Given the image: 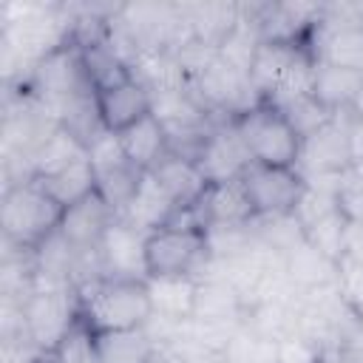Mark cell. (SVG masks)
I'll return each mask as SVG.
<instances>
[{
    "instance_id": "13",
    "label": "cell",
    "mask_w": 363,
    "mask_h": 363,
    "mask_svg": "<svg viewBox=\"0 0 363 363\" xmlns=\"http://www.w3.org/2000/svg\"><path fill=\"white\" fill-rule=\"evenodd\" d=\"M284 272L286 281L298 292H318L326 286H335L340 278V261L329 258L318 247H312L306 238L284 255Z\"/></svg>"
},
{
    "instance_id": "2",
    "label": "cell",
    "mask_w": 363,
    "mask_h": 363,
    "mask_svg": "<svg viewBox=\"0 0 363 363\" xmlns=\"http://www.w3.org/2000/svg\"><path fill=\"white\" fill-rule=\"evenodd\" d=\"M62 207L37 184V179L11 182L0 201L3 241L17 250H37L62 224Z\"/></svg>"
},
{
    "instance_id": "21",
    "label": "cell",
    "mask_w": 363,
    "mask_h": 363,
    "mask_svg": "<svg viewBox=\"0 0 363 363\" xmlns=\"http://www.w3.org/2000/svg\"><path fill=\"white\" fill-rule=\"evenodd\" d=\"M79 48V57H82V71H85V79L91 85L94 94H102L113 85H122L133 77V68L113 51V45L105 40H96V43H88V45H77Z\"/></svg>"
},
{
    "instance_id": "11",
    "label": "cell",
    "mask_w": 363,
    "mask_h": 363,
    "mask_svg": "<svg viewBox=\"0 0 363 363\" xmlns=\"http://www.w3.org/2000/svg\"><path fill=\"white\" fill-rule=\"evenodd\" d=\"M201 227H244L255 221V210L250 204L244 179H230V182H218L210 184L204 199L193 207Z\"/></svg>"
},
{
    "instance_id": "36",
    "label": "cell",
    "mask_w": 363,
    "mask_h": 363,
    "mask_svg": "<svg viewBox=\"0 0 363 363\" xmlns=\"http://www.w3.org/2000/svg\"><path fill=\"white\" fill-rule=\"evenodd\" d=\"M43 363H60V360H57V354H54V352H48V357H45Z\"/></svg>"
},
{
    "instance_id": "24",
    "label": "cell",
    "mask_w": 363,
    "mask_h": 363,
    "mask_svg": "<svg viewBox=\"0 0 363 363\" xmlns=\"http://www.w3.org/2000/svg\"><path fill=\"white\" fill-rule=\"evenodd\" d=\"M37 184H40L62 210H68V207H74V204H79L82 199H88V196L96 193V173H94L91 162H88V156H85V159L68 164V167L60 170V173H51V176L37 179Z\"/></svg>"
},
{
    "instance_id": "17",
    "label": "cell",
    "mask_w": 363,
    "mask_h": 363,
    "mask_svg": "<svg viewBox=\"0 0 363 363\" xmlns=\"http://www.w3.org/2000/svg\"><path fill=\"white\" fill-rule=\"evenodd\" d=\"M116 136L122 142V150H125L128 162L142 173H150L170 153L167 130H164V125L156 113H147L145 119H139L136 125H130L128 130H122Z\"/></svg>"
},
{
    "instance_id": "25",
    "label": "cell",
    "mask_w": 363,
    "mask_h": 363,
    "mask_svg": "<svg viewBox=\"0 0 363 363\" xmlns=\"http://www.w3.org/2000/svg\"><path fill=\"white\" fill-rule=\"evenodd\" d=\"M96 349L102 363H150V357L159 352L145 326L128 332H102L96 335Z\"/></svg>"
},
{
    "instance_id": "22",
    "label": "cell",
    "mask_w": 363,
    "mask_h": 363,
    "mask_svg": "<svg viewBox=\"0 0 363 363\" xmlns=\"http://www.w3.org/2000/svg\"><path fill=\"white\" fill-rule=\"evenodd\" d=\"M363 85V74L349 71V68H337L329 62H315V85H312V96L329 108L332 113H346L357 96Z\"/></svg>"
},
{
    "instance_id": "35",
    "label": "cell",
    "mask_w": 363,
    "mask_h": 363,
    "mask_svg": "<svg viewBox=\"0 0 363 363\" xmlns=\"http://www.w3.org/2000/svg\"><path fill=\"white\" fill-rule=\"evenodd\" d=\"M346 113L354 116V119H363V85H360V91H357V96H354V102H352V108Z\"/></svg>"
},
{
    "instance_id": "31",
    "label": "cell",
    "mask_w": 363,
    "mask_h": 363,
    "mask_svg": "<svg viewBox=\"0 0 363 363\" xmlns=\"http://www.w3.org/2000/svg\"><path fill=\"white\" fill-rule=\"evenodd\" d=\"M337 289L343 295V301L349 303V309L363 320V264L354 261H340V278H337Z\"/></svg>"
},
{
    "instance_id": "15",
    "label": "cell",
    "mask_w": 363,
    "mask_h": 363,
    "mask_svg": "<svg viewBox=\"0 0 363 363\" xmlns=\"http://www.w3.org/2000/svg\"><path fill=\"white\" fill-rule=\"evenodd\" d=\"M179 213V204L170 199V193L156 182L153 173H142L139 187L130 199V204L119 213L128 224L139 227L142 233H153L159 227H167Z\"/></svg>"
},
{
    "instance_id": "16",
    "label": "cell",
    "mask_w": 363,
    "mask_h": 363,
    "mask_svg": "<svg viewBox=\"0 0 363 363\" xmlns=\"http://www.w3.org/2000/svg\"><path fill=\"white\" fill-rule=\"evenodd\" d=\"M150 173L170 193V199L179 204V210H193L210 187V182L204 179L199 164L187 156H179V153H167Z\"/></svg>"
},
{
    "instance_id": "18",
    "label": "cell",
    "mask_w": 363,
    "mask_h": 363,
    "mask_svg": "<svg viewBox=\"0 0 363 363\" xmlns=\"http://www.w3.org/2000/svg\"><path fill=\"white\" fill-rule=\"evenodd\" d=\"M244 318H247V306H244V301H241V295L235 292L233 284H227L224 278H213V275L199 278L193 320H204V323H244Z\"/></svg>"
},
{
    "instance_id": "29",
    "label": "cell",
    "mask_w": 363,
    "mask_h": 363,
    "mask_svg": "<svg viewBox=\"0 0 363 363\" xmlns=\"http://www.w3.org/2000/svg\"><path fill=\"white\" fill-rule=\"evenodd\" d=\"M60 363H102L99 360V349H96V335L77 320L71 326V332L62 337V343L54 349Z\"/></svg>"
},
{
    "instance_id": "5",
    "label": "cell",
    "mask_w": 363,
    "mask_h": 363,
    "mask_svg": "<svg viewBox=\"0 0 363 363\" xmlns=\"http://www.w3.org/2000/svg\"><path fill=\"white\" fill-rule=\"evenodd\" d=\"M23 320L28 337L43 352H54L79 320L77 289H34L23 301Z\"/></svg>"
},
{
    "instance_id": "10",
    "label": "cell",
    "mask_w": 363,
    "mask_h": 363,
    "mask_svg": "<svg viewBox=\"0 0 363 363\" xmlns=\"http://www.w3.org/2000/svg\"><path fill=\"white\" fill-rule=\"evenodd\" d=\"M96 111L108 133H122L147 113H153V91L139 77H130L128 82L96 94Z\"/></svg>"
},
{
    "instance_id": "34",
    "label": "cell",
    "mask_w": 363,
    "mask_h": 363,
    "mask_svg": "<svg viewBox=\"0 0 363 363\" xmlns=\"http://www.w3.org/2000/svg\"><path fill=\"white\" fill-rule=\"evenodd\" d=\"M346 139H349L352 167H363V119H354L346 113Z\"/></svg>"
},
{
    "instance_id": "27",
    "label": "cell",
    "mask_w": 363,
    "mask_h": 363,
    "mask_svg": "<svg viewBox=\"0 0 363 363\" xmlns=\"http://www.w3.org/2000/svg\"><path fill=\"white\" fill-rule=\"evenodd\" d=\"M224 360L227 363H281L278 340L264 337L250 326H241L224 346Z\"/></svg>"
},
{
    "instance_id": "8",
    "label": "cell",
    "mask_w": 363,
    "mask_h": 363,
    "mask_svg": "<svg viewBox=\"0 0 363 363\" xmlns=\"http://www.w3.org/2000/svg\"><path fill=\"white\" fill-rule=\"evenodd\" d=\"M298 170L303 176L318 179H340L352 170L349 162V139H346V113H335L320 130L309 133L301 145Z\"/></svg>"
},
{
    "instance_id": "30",
    "label": "cell",
    "mask_w": 363,
    "mask_h": 363,
    "mask_svg": "<svg viewBox=\"0 0 363 363\" xmlns=\"http://www.w3.org/2000/svg\"><path fill=\"white\" fill-rule=\"evenodd\" d=\"M281 111L286 113V119L292 122V128L298 130V136H301V139H306L309 133L320 130L326 122H332V119H335V113H332L329 108H323L315 96L298 99V102H292V105H286V108H281Z\"/></svg>"
},
{
    "instance_id": "33",
    "label": "cell",
    "mask_w": 363,
    "mask_h": 363,
    "mask_svg": "<svg viewBox=\"0 0 363 363\" xmlns=\"http://www.w3.org/2000/svg\"><path fill=\"white\" fill-rule=\"evenodd\" d=\"M340 261H354L363 264V221H346L343 233V258Z\"/></svg>"
},
{
    "instance_id": "3",
    "label": "cell",
    "mask_w": 363,
    "mask_h": 363,
    "mask_svg": "<svg viewBox=\"0 0 363 363\" xmlns=\"http://www.w3.org/2000/svg\"><path fill=\"white\" fill-rule=\"evenodd\" d=\"M238 136L252 159L264 167H298L303 139L286 119V113L269 102H258L238 119H233Z\"/></svg>"
},
{
    "instance_id": "4",
    "label": "cell",
    "mask_w": 363,
    "mask_h": 363,
    "mask_svg": "<svg viewBox=\"0 0 363 363\" xmlns=\"http://www.w3.org/2000/svg\"><path fill=\"white\" fill-rule=\"evenodd\" d=\"M210 261L207 230L190 224H167L145 238V264L150 275H201Z\"/></svg>"
},
{
    "instance_id": "32",
    "label": "cell",
    "mask_w": 363,
    "mask_h": 363,
    "mask_svg": "<svg viewBox=\"0 0 363 363\" xmlns=\"http://www.w3.org/2000/svg\"><path fill=\"white\" fill-rule=\"evenodd\" d=\"M278 354H281V363H318L320 346H315L301 335H286L278 340Z\"/></svg>"
},
{
    "instance_id": "1",
    "label": "cell",
    "mask_w": 363,
    "mask_h": 363,
    "mask_svg": "<svg viewBox=\"0 0 363 363\" xmlns=\"http://www.w3.org/2000/svg\"><path fill=\"white\" fill-rule=\"evenodd\" d=\"M79 320L94 332H128L150 323L153 309L145 281L99 278L77 289Z\"/></svg>"
},
{
    "instance_id": "20",
    "label": "cell",
    "mask_w": 363,
    "mask_h": 363,
    "mask_svg": "<svg viewBox=\"0 0 363 363\" xmlns=\"http://www.w3.org/2000/svg\"><path fill=\"white\" fill-rule=\"evenodd\" d=\"M306 51L315 57V62H329V65L363 74V26L340 28L332 34L312 31Z\"/></svg>"
},
{
    "instance_id": "6",
    "label": "cell",
    "mask_w": 363,
    "mask_h": 363,
    "mask_svg": "<svg viewBox=\"0 0 363 363\" xmlns=\"http://www.w3.org/2000/svg\"><path fill=\"white\" fill-rule=\"evenodd\" d=\"M241 179H244L250 204L255 210V218H272V216L295 213V207L306 190V176L298 167L250 164Z\"/></svg>"
},
{
    "instance_id": "23",
    "label": "cell",
    "mask_w": 363,
    "mask_h": 363,
    "mask_svg": "<svg viewBox=\"0 0 363 363\" xmlns=\"http://www.w3.org/2000/svg\"><path fill=\"white\" fill-rule=\"evenodd\" d=\"M85 156H88V145L79 136H74L68 128L60 125L34 150V156H31V179H43V176L60 173V170H65L68 164H74V162H79Z\"/></svg>"
},
{
    "instance_id": "26",
    "label": "cell",
    "mask_w": 363,
    "mask_h": 363,
    "mask_svg": "<svg viewBox=\"0 0 363 363\" xmlns=\"http://www.w3.org/2000/svg\"><path fill=\"white\" fill-rule=\"evenodd\" d=\"M298 51L301 48H295V45H281V43H264L261 40V45L252 57V65H250V85H252V91L258 94L261 102L275 91V85L281 82L284 71L289 68V62L295 60Z\"/></svg>"
},
{
    "instance_id": "19",
    "label": "cell",
    "mask_w": 363,
    "mask_h": 363,
    "mask_svg": "<svg viewBox=\"0 0 363 363\" xmlns=\"http://www.w3.org/2000/svg\"><path fill=\"white\" fill-rule=\"evenodd\" d=\"M182 11L190 26V37L216 51L241 23L238 3H196V6H182Z\"/></svg>"
},
{
    "instance_id": "14",
    "label": "cell",
    "mask_w": 363,
    "mask_h": 363,
    "mask_svg": "<svg viewBox=\"0 0 363 363\" xmlns=\"http://www.w3.org/2000/svg\"><path fill=\"white\" fill-rule=\"evenodd\" d=\"M145 286H147L153 318H162L170 323H184L193 318L196 289H199L196 275H150Z\"/></svg>"
},
{
    "instance_id": "28",
    "label": "cell",
    "mask_w": 363,
    "mask_h": 363,
    "mask_svg": "<svg viewBox=\"0 0 363 363\" xmlns=\"http://www.w3.org/2000/svg\"><path fill=\"white\" fill-rule=\"evenodd\" d=\"M346 216L340 210L329 213L326 218L315 221L312 227H306V241L312 247H318L320 252H326L329 258L340 261L343 258V233H346Z\"/></svg>"
},
{
    "instance_id": "12",
    "label": "cell",
    "mask_w": 363,
    "mask_h": 363,
    "mask_svg": "<svg viewBox=\"0 0 363 363\" xmlns=\"http://www.w3.org/2000/svg\"><path fill=\"white\" fill-rule=\"evenodd\" d=\"M119 218V213L99 196H88L79 204L68 207L62 213V224H60V235L79 252H91L96 250L99 238L105 235V230Z\"/></svg>"
},
{
    "instance_id": "9",
    "label": "cell",
    "mask_w": 363,
    "mask_h": 363,
    "mask_svg": "<svg viewBox=\"0 0 363 363\" xmlns=\"http://www.w3.org/2000/svg\"><path fill=\"white\" fill-rule=\"evenodd\" d=\"M196 164H199V170L204 173V179L210 184L244 176V170L252 164V159H250V153H247L233 119L230 122H218L213 128V133L207 136Z\"/></svg>"
},
{
    "instance_id": "7",
    "label": "cell",
    "mask_w": 363,
    "mask_h": 363,
    "mask_svg": "<svg viewBox=\"0 0 363 363\" xmlns=\"http://www.w3.org/2000/svg\"><path fill=\"white\" fill-rule=\"evenodd\" d=\"M145 238L139 227L128 224L122 216L105 230V235L96 244V261L102 269V278L116 281H147V264H145Z\"/></svg>"
}]
</instances>
